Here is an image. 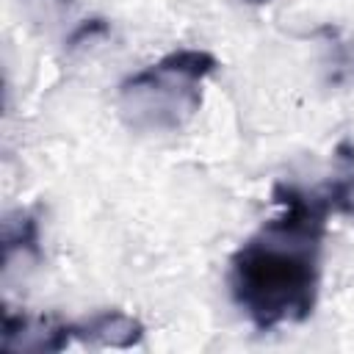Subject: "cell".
Segmentation results:
<instances>
[{
  "mask_svg": "<svg viewBox=\"0 0 354 354\" xmlns=\"http://www.w3.org/2000/svg\"><path fill=\"white\" fill-rule=\"evenodd\" d=\"M271 199L282 207L230 257V296L254 329L271 332L313 315L321 288L326 218L335 213L324 188L304 191L277 183Z\"/></svg>",
  "mask_w": 354,
  "mask_h": 354,
  "instance_id": "obj_1",
  "label": "cell"
},
{
  "mask_svg": "<svg viewBox=\"0 0 354 354\" xmlns=\"http://www.w3.org/2000/svg\"><path fill=\"white\" fill-rule=\"evenodd\" d=\"M218 66L216 55L196 47L166 53L158 64L119 86V108L130 127L180 130L202 105V80Z\"/></svg>",
  "mask_w": 354,
  "mask_h": 354,
  "instance_id": "obj_2",
  "label": "cell"
},
{
  "mask_svg": "<svg viewBox=\"0 0 354 354\" xmlns=\"http://www.w3.org/2000/svg\"><path fill=\"white\" fill-rule=\"evenodd\" d=\"M72 343L69 324L47 315L30 318L25 313L3 310V348L6 351H61Z\"/></svg>",
  "mask_w": 354,
  "mask_h": 354,
  "instance_id": "obj_3",
  "label": "cell"
},
{
  "mask_svg": "<svg viewBox=\"0 0 354 354\" xmlns=\"http://www.w3.org/2000/svg\"><path fill=\"white\" fill-rule=\"evenodd\" d=\"M72 340L77 343H97L111 348H133L144 337V324L122 310H102L83 321L69 324Z\"/></svg>",
  "mask_w": 354,
  "mask_h": 354,
  "instance_id": "obj_4",
  "label": "cell"
},
{
  "mask_svg": "<svg viewBox=\"0 0 354 354\" xmlns=\"http://www.w3.org/2000/svg\"><path fill=\"white\" fill-rule=\"evenodd\" d=\"M14 249L28 252L30 257H41L39 249V221L33 213L19 210L17 216H8L3 224V257L8 260Z\"/></svg>",
  "mask_w": 354,
  "mask_h": 354,
  "instance_id": "obj_5",
  "label": "cell"
},
{
  "mask_svg": "<svg viewBox=\"0 0 354 354\" xmlns=\"http://www.w3.org/2000/svg\"><path fill=\"white\" fill-rule=\"evenodd\" d=\"M102 33H108V22H105V19H86V22H80V25L75 28V33L69 36V47H77V44H83L86 39L102 36Z\"/></svg>",
  "mask_w": 354,
  "mask_h": 354,
  "instance_id": "obj_6",
  "label": "cell"
},
{
  "mask_svg": "<svg viewBox=\"0 0 354 354\" xmlns=\"http://www.w3.org/2000/svg\"><path fill=\"white\" fill-rule=\"evenodd\" d=\"M249 3H266V0H249Z\"/></svg>",
  "mask_w": 354,
  "mask_h": 354,
  "instance_id": "obj_7",
  "label": "cell"
}]
</instances>
